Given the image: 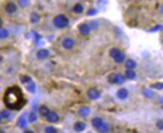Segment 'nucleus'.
I'll return each instance as SVG.
<instances>
[{
	"label": "nucleus",
	"mask_w": 163,
	"mask_h": 133,
	"mask_svg": "<svg viewBox=\"0 0 163 133\" xmlns=\"http://www.w3.org/2000/svg\"><path fill=\"white\" fill-rule=\"evenodd\" d=\"M3 101L8 109L14 111L20 110L26 104L23 91L18 86L8 88L4 93Z\"/></svg>",
	"instance_id": "obj_1"
},
{
	"label": "nucleus",
	"mask_w": 163,
	"mask_h": 133,
	"mask_svg": "<svg viewBox=\"0 0 163 133\" xmlns=\"http://www.w3.org/2000/svg\"><path fill=\"white\" fill-rule=\"evenodd\" d=\"M109 55L112 58H113L114 61L118 64H121L125 61L126 55L123 53L121 50L118 48H112L109 51Z\"/></svg>",
	"instance_id": "obj_2"
},
{
	"label": "nucleus",
	"mask_w": 163,
	"mask_h": 133,
	"mask_svg": "<svg viewBox=\"0 0 163 133\" xmlns=\"http://www.w3.org/2000/svg\"><path fill=\"white\" fill-rule=\"evenodd\" d=\"M20 79L27 91L31 93L35 92V84L34 83L31 77L26 75H21L20 76Z\"/></svg>",
	"instance_id": "obj_3"
},
{
	"label": "nucleus",
	"mask_w": 163,
	"mask_h": 133,
	"mask_svg": "<svg viewBox=\"0 0 163 133\" xmlns=\"http://www.w3.org/2000/svg\"><path fill=\"white\" fill-rule=\"evenodd\" d=\"M53 24L58 28H64L69 24V20L64 14H59L54 18Z\"/></svg>",
	"instance_id": "obj_4"
},
{
	"label": "nucleus",
	"mask_w": 163,
	"mask_h": 133,
	"mask_svg": "<svg viewBox=\"0 0 163 133\" xmlns=\"http://www.w3.org/2000/svg\"><path fill=\"white\" fill-rule=\"evenodd\" d=\"M125 80H126L125 76H123L121 73H117L109 74L108 76V82L110 84L122 85L125 82Z\"/></svg>",
	"instance_id": "obj_5"
},
{
	"label": "nucleus",
	"mask_w": 163,
	"mask_h": 133,
	"mask_svg": "<svg viewBox=\"0 0 163 133\" xmlns=\"http://www.w3.org/2000/svg\"><path fill=\"white\" fill-rule=\"evenodd\" d=\"M87 95L91 100H96L100 97V92L96 88H90L87 91Z\"/></svg>",
	"instance_id": "obj_6"
},
{
	"label": "nucleus",
	"mask_w": 163,
	"mask_h": 133,
	"mask_svg": "<svg viewBox=\"0 0 163 133\" xmlns=\"http://www.w3.org/2000/svg\"><path fill=\"white\" fill-rule=\"evenodd\" d=\"M78 29L80 34H82V35H88L91 32V28L90 25L87 24V23H81L78 26Z\"/></svg>",
	"instance_id": "obj_7"
},
{
	"label": "nucleus",
	"mask_w": 163,
	"mask_h": 133,
	"mask_svg": "<svg viewBox=\"0 0 163 133\" xmlns=\"http://www.w3.org/2000/svg\"><path fill=\"white\" fill-rule=\"evenodd\" d=\"M26 113L25 112V113L23 114V115H22L21 116L18 118V120H17V126L20 127V129H26V128L27 127V120H26Z\"/></svg>",
	"instance_id": "obj_8"
},
{
	"label": "nucleus",
	"mask_w": 163,
	"mask_h": 133,
	"mask_svg": "<svg viewBox=\"0 0 163 133\" xmlns=\"http://www.w3.org/2000/svg\"><path fill=\"white\" fill-rule=\"evenodd\" d=\"M74 45H75V42L73 39L70 38V37L64 38L62 41V47L66 50H71V49L73 48Z\"/></svg>",
	"instance_id": "obj_9"
},
{
	"label": "nucleus",
	"mask_w": 163,
	"mask_h": 133,
	"mask_svg": "<svg viewBox=\"0 0 163 133\" xmlns=\"http://www.w3.org/2000/svg\"><path fill=\"white\" fill-rule=\"evenodd\" d=\"M50 53V51L46 49H41L37 53V58L40 60H45L49 58Z\"/></svg>",
	"instance_id": "obj_10"
},
{
	"label": "nucleus",
	"mask_w": 163,
	"mask_h": 133,
	"mask_svg": "<svg viewBox=\"0 0 163 133\" xmlns=\"http://www.w3.org/2000/svg\"><path fill=\"white\" fill-rule=\"evenodd\" d=\"M117 97L118 98L121 100H124L126 98L128 97V95H129V92H128L126 88H121V89L118 90L116 93Z\"/></svg>",
	"instance_id": "obj_11"
},
{
	"label": "nucleus",
	"mask_w": 163,
	"mask_h": 133,
	"mask_svg": "<svg viewBox=\"0 0 163 133\" xmlns=\"http://www.w3.org/2000/svg\"><path fill=\"white\" fill-rule=\"evenodd\" d=\"M46 118H47V120L49 123H55L59 120V117L57 115V113H55L54 112H50Z\"/></svg>",
	"instance_id": "obj_12"
},
{
	"label": "nucleus",
	"mask_w": 163,
	"mask_h": 133,
	"mask_svg": "<svg viewBox=\"0 0 163 133\" xmlns=\"http://www.w3.org/2000/svg\"><path fill=\"white\" fill-rule=\"evenodd\" d=\"M91 113V109L89 107L87 106H83L79 109L78 110V115H80L82 118H85V117H88V115Z\"/></svg>",
	"instance_id": "obj_13"
},
{
	"label": "nucleus",
	"mask_w": 163,
	"mask_h": 133,
	"mask_svg": "<svg viewBox=\"0 0 163 133\" xmlns=\"http://www.w3.org/2000/svg\"><path fill=\"white\" fill-rule=\"evenodd\" d=\"M103 120L100 118H94L91 120V125H92L93 127L95 128L96 129H99L103 126Z\"/></svg>",
	"instance_id": "obj_14"
},
{
	"label": "nucleus",
	"mask_w": 163,
	"mask_h": 133,
	"mask_svg": "<svg viewBox=\"0 0 163 133\" xmlns=\"http://www.w3.org/2000/svg\"><path fill=\"white\" fill-rule=\"evenodd\" d=\"M17 5L13 2H8L6 4L5 7V10L8 14H13L17 11Z\"/></svg>",
	"instance_id": "obj_15"
},
{
	"label": "nucleus",
	"mask_w": 163,
	"mask_h": 133,
	"mask_svg": "<svg viewBox=\"0 0 163 133\" xmlns=\"http://www.w3.org/2000/svg\"><path fill=\"white\" fill-rule=\"evenodd\" d=\"M85 128H86V124L81 121L77 122V123L74 124V126H73L74 130H75L76 132H82L83 130H85Z\"/></svg>",
	"instance_id": "obj_16"
},
{
	"label": "nucleus",
	"mask_w": 163,
	"mask_h": 133,
	"mask_svg": "<svg viewBox=\"0 0 163 133\" xmlns=\"http://www.w3.org/2000/svg\"><path fill=\"white\" fill-rule=\"evenodd\" d=\"M38 112L41 116L44 117V118H47V116L49 115L50 111L46 105H41L38 109Z\"/></svg>",
	"instance_id": "obj_17"
},
{
	"label": "nucleus",
	"mask_w": 163,
	"mask_h": 133,
	"mask_svg": "<svg viewBox=\"0 0 163 133\" xmlns=\"http://www.w3.org/2000/svg\"><path fill=\"white\" fill-rule=\"evenodd\" d=\"M136 66H137V63L132 59H128L126 60V62H125V67L127 70L135 69Z\"/></svg>",
	"instance_id": "obj_18"
},
{
	"label": "nucleus",
	"mask_w": 163,
	"mask_h": 133,
	"mask_svg": "<svg viewBox=\"0 0 163 133\" xmlns=\"http://www.w3.org/2000/svg\"><path fill=\"white\" fill-rule=\"evenodd\" d=\"M125 77L126 79L129 80H133L135 79L136 77V73L133 70H127L125 72Z\"/></svg>",
	"instance_id": "obj_19"
},
{
	"label": "nucleus",
	"mask_w": 163,
	"mask_h": 133,
	"mask_svg": "<svg viewBox=\"0 0 163 133\" xmlns=\"http://www.w3.org/2000/svg\"><path fill=\"white\" fill-rule=\"evenodd\" d=\"M11 115V114L10 111L5 109V110H2L1 112V114H0V120L2 122L3 120H7L8 119V118H10Z\"/></svg>",
	"instance_id": "obj_20"
},
{
	"label": "nucleus",
	"mask_w": 163,
	"mask_h": 133,
	"mask_svg": "<svg viewBox=\"0 0 163 133\" xmlns=\"http://www.w3.org/2000/svg\"><path fill=\"white\" fill-rule=\"evenodd\" d=\"M142 94L144 96H145L146 98L148 99H151L152 97H153L154 96V93L153 92V91L148 88H145V89L142 90Z\"/></svg>",
	"instance_id": "obj_21"
},
{
	"label": "nucleus",
	"mask_w": 163,
	"mask_h": 133,
	"mask_svg": "<svg viewBox=\"0 0 163 133\" xmlns=\"http://www.w3.org/2000/svg\"><path fill=\"white\" fill-rule=\"evenodd\" d=\"M40 20V16L35 12H32L30 14V21L31 23H37Z\"/></svg>",
	"instance_id": "obj_22"
},
{
	"label": "nucleus",
	"mask_w": 163,
	"mask_h": 133,
	"mask_svg": "<svg viewBox=\"0 0 163 133\" xmlns=\"http://www.w3.org/2000/svg\"><path fill=\"white\" fill-rule=\"evenodd\" d=\"M150 88L152 89H156L158 91H161L163 89V82H157V83H154L150 86Z\"/></svg>",
	"instance_id": "obj_23"
},
{
	"label": "nucleus",
	"mask_w": 163,
	"mask_h": 133,
	"mask_svg": "<svg viewBox=\"0 0 163 133\" xmlns=\"http://www.w3.org/2000/svg\"><path fill=\"white\" fill-rule=\"evenodd\" d=\"M73 11L77 14H81L84 10L83 6L81 4H76L73 7Z\"/></svg>",
	"instance_id": "obj_24"
},
{
	"label": "nucleus",
	"mask_w": 163,
	"mask_h": 133,
	"mask_svg": "<svg viewBox=\"0 0 163 133\" xmlns=\"http://www.w3.org/2000/svg\"><path fill=\"white\" fill-rule=\"evenodd\" d=\"M28 119L30 123H34V122H35L37 119V115H36L35 112H30L29 115H28Z\"/></svg>",
	"instance_id": "obj_25"
},
{
	"label": "nucleus",
	"mask_w": 163,
	"mask_h": 133,
	"mask_svg": "<svg viewBox=\"0 0 163 133\" xmlns=\"http://www.w3.org/2000/svg\"><path fill=\"white\" fill-rule=\"evenodd\" d=\"M8 35L9 33L8 30L5 29V28H1V30H0V37H1V39L6 38V37H8Z\"/></svg>",
	"instance_id": "obj_26"
},
{
	"label": "nucleus",
	"mask_w": 163,
	"mask_h": 133,
	"mask_svg": "<svg viewBox=\"0 0 163 133\" xmlns=\"http://www.w3.org/2000/svg\"><path fill=\"white\" fill-rule=\"evenodd\" d=\"M97 130H98V132H103V133L108 132L109 130V125L104 123L103 124V126H101V127L99 128V129H98Z\"/></svg>",
	"instance_id": "obj_27"
},
{
	"label": "nucleus",
	"mask_w": 163,
	"mask_h": 133,
	"mask_svg": "<svg viewBox=\"0 0 163 133\" xmlns=\"http://www.w3.org/2000/svg\"><path fill=\"white\" fill-rule=\"evenodd\" d=\"M44 131H45V132L47 133H56L58 132L57 129L53 127V126H47V127L45 128Z\"/></svg>",
	"instance_id": "obj_28"
},
{
	"label": "nucleus",
	"mask_w": 163,
	"mask_h": 133,
	"mask_svg": "<svg viewBox=\"0 0 163 133\" xmlns=\"http://www.w3.org/2000/svg\"><path fill=\"white\" fill-rule=\"evenodd\" d=\"M162 28H163V26H162V25H156V26L152 28L151 29H150L148 31H149V32H156V31H160V30H162Z\"/></svg>",
	"instance_id": "obj_29"
},
{
	"label": "nucleus",
	"mask_w": 163,
	"mask_h": 133,
	"mask_svg": "<svg viewBox=\"0 0 163 133\" xmlns=\"http://www.w3.org/2000/svg\"><path fill=\"white\" fill-rule=\"evenodd\" d=\"M156 125V127H157L159 130H163V120H157Z\"/></svg>",
	"instance_id": "obj_30"
},
{
	"label": "nucleus",
	"mask_w": 163,
	"mask_h": 133,
	"mask_svg": "<svg viewBox=\"0 0 163 133\" xmlns=\"http://www.w3.org/2000/svg\"><path fill=\"white\" fill-rule=\"evenodd\" d=\"M96 14H97V11H96L95 8L90 9V10H88V11L87 12V15L88 16H94Z\"/></svg>",
	"instance_id": "obj_31"
},
{
	"label": "nucleus",
	"mask_w": 163,
	"mask_h": 133,
	"mask_svg": "<svg viewBox=\"0 0 163 133\" xmlns=\"http://www.w3.org/2000/svg\"><path fill=\"white\" fill-rule=\"evenodd\" d=\"M28 1L29 0H19V3L22 7H26L28 4Z\"/></svg>",
	"instance_id": "obj_32"
},
{
	"label": "nucleus",
	"mask_w": 163,
	"mask_h": 133,
	"mask_svg": "<svg viewBox=\"0 0 163 133\" xmlns=\"http://www.w3.org/2000/svg\"><path fill=\"white\" fill-rule=\"evenodd\" d=\"M89 25L90 26H91V29H96V28L98 27V23L95 21H91Z\"/></svg>",
	"instance_id": "obj_33"
},
{
	"label": "nucleus",
	"mask_w": 163,
	"mask_h": 133,
	"mask_svg": "<svg viewBox=\"0 0 163 133\" xmlns=\"http://www.w3.org/2000/svg\"><path fill=\"white\" fill-rule=\"evenodd\" d=\"M34 40H35V42L37 44V43L41 40V35H39L37 32H34Z\"/></svg>",
	"instance_id": "obj_34"
},
{
	"label": "nucleus",
	"mask_w": 163,
	"mask_h": 133,
	"mask_svg": "<svg viewBox=\"0 0 163 133\" xmlns=\"http://www.w3.org/2000/svg\"><path fill=\"white\" fill-rule=\"evenodd\" d=\"M159 102H160V103L162 104V105H163V96H161L160 99H159Z\"/></svg>",
	"instance_id": "obj_35"
},
{
	"label": "nucleus",
	"mask_w": 163,
	"mask_h": 133,
	"mask_svg": "<svg viewBox=\"0 0 163 133\" xmlns=\"http://www.w3.org/2000/svg\"><path fill=\"white\" fill-rule=\"evenodd\" d=\"M160 12L163 14V4L160 6Z\"/></svg>",
	"instance_id": "obj_36"
},
{
	"label": "nucleus",
	"mask_w": 163,
	"mask_h": 133,
	"mask_svg": "<svg viewBox=\"0 0 163 133\" xmlns=\"http://www.w3.org/2000/svg\"><path fill=\"white\" fill-rule=\"evenodd\" d=\"M162 44H163V41H162Z\"/></svg>",
	"instance_id": "obj_37"
}]
</instances>
